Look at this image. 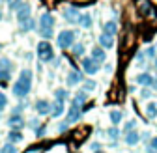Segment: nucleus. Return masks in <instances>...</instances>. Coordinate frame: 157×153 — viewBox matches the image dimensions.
Returning <instances> with one entry per match:
<instances>
[{
  "mask_svg": "<svg viewBox=\"0 0 157 153\" xmlns=\"http://www.w3.org/2000/svg\"><path fill=\"white\" fill-rule=\"evenodd\" d=\"M146 153H157V136L150 138V144L146 147Z\"/></svg>",
  "mask_w": 157,
  "mask_h": 153,
  "instance_id": "32",
  "label": "nucleus"
},
{
  "mask_svg": "<svg viewBox=\"0 0 157 153\" xmlns=\"http://www.w3.org/2000/svg\"><path fill=\"white\" fill-rule=\"evenodd\" d=\"M32 80H34V73L32 69H21V73H19V79L17 82L13 84V95L17 99H25L26 95L30 93L32 90Z\"/></svg>",
  "mask_w": 157,
  "mask_h": 153,
  "instance_id": "1",
  "label": "nucleus"
},
{
  "mask_svg": "<svg viewBox=\"0 0 157 153\" xmlns=\"http://www.w3.org/2000/svg\"><path fill=\"white\" fill-rule=\"evenodd\" d=\"M107 136H109L112 142H116L118 138H120V129H118L116 125H114V127H109V131H107Z\"/></svg>",
  "mask_w": 157,
  "mask_h": 153,
  "instance_id": "28",
  "label": "nucleus"
},
{
  "mask_svg": "<svg viewBox=\"0 0 157 153\" xmlns=\"http://www.w3.org/2000/svg\"><path fill=\"white\" fill-rule=\"evenodd\" d=\"M10 79H11V71H8V69H0V86L6 88V84H8Z\"/></svg>",
  "mask_w": 157,
  "mask_h": 153,
  "instance_id": "27",
  "label": "nucleus"
},
{
  "mask_svg": "<svg viewBox=\"0 0 157 153\" xmlns=\"http://www.w3.org/2000/svg\"><path fill=\"white\" fill-rule=\"evenodd\" d=\"M23 132L21 131H17V129H11L10 132H8V142H11V144H19V142H23Z\"/></svg>",
  "mask_w": 157,
  "mask_h": 153,
  "instance_id": "20",
  "label": "nucleus"
},
{
  "mask_svg": "<svg viewBox=\"0 0 157 153\" xmlns=\"http://www.w3.org/2000/svg\"><path fill=\"white\" fill-rule=\"evenodd\" d=\"M116 32H118L116 21H107V23L103 24V34H107V35H116Z\"/></svg>",
  "mask_w": 157,
  "mask_h": 153,
  "instance_id": "22",
  "label": "nucleus"
},
{
  "mask_svg": "<svg viewBox=\"0 0 157 153\" xmlns=\"http://www.w3.org/2000/svg\"><path fill=\"white\" fill-rule=\"evenodd\" d=\"M36 50H37V58L41 60L43 64H51V62L54 60V49H52L51 41H47V39H41V41L37 43Z\"/></svg>",
  "mask_w": 157,
  "mask_h": 153,
  "instance_id": "2",
  "label": "nucleus"
},
{
  "mask_svg": "<svg viewBox=\"0 0 157 153\" xmlns=\"http://www.w3.org/2000/svg\"><path fill=\"white\" fill-rule=\"evenodd\" d=\"M142 138H140V132L139 131H129V132H125V135H124V142L127 144V146H136V144H139Z\"/></svg>",
  "mask_w": 157,
  "mask_h": 153,
  "instance_id": "12",
  "label": "nucleus"
},
{
  "mask_svg": "<svg viewBox=\"0 0 157 153\" xmlns=\"http://www.w3.org/2000/svg\"><path fill=\"white\" fill-rule=\"evenodd\" d=\"M151 93H153L151 88H144V90L140 91V99H150V97H151Z\"/></svg>",
  "mask_w": 157,
  "mask_h": 153,
  "instance_id": "39",
  "label": "nucleus"
},
{
  "mask_svg": "<svg viewBox=\"0 0 157 153\" xmlns=\"http://www.w3.org/2000/svg\"><path fill=\"white\" fill-rule=\"evenodd\" d=\"M105 71H107V73H110V71H112V65H110V64H107V65H105Z\"/></svg>",
  "mask_w": 157,
  "mask_h": 153,
  "instance_id": "45",
  "label": "nucleus"
},
{
  "mask_svg": "<svg viewBox=\"0 0 157 153\" xmlns=\"http://www.w3.org/2000/svg\"><path fill=\"white\" fill-rule=\"evenodd\" d=\"M94 153H105V151H101V149H99V151H94Z\"/></svg>",
  "mask_w": 157,
  "mask_h": 153,
  "instance_id": "47",
  "label": "nucleus"
},
{
  "mask_svg": "<svg viewBox=\"0 0 157 153\" xmlns=\"http://www.w3.org/2000/svg\"><path fill=\"white\" fill-rule=\"evenodd\" d=\"M62 17L69 24H77L78 17H81V11H78V8H75V6H64L62 8Z\"/></svg>",
  "mask_w": 157,
  "mask_h": 153,
  "instance_id": "5",
  "label": "nucleus"
},
{
  "mask_svg": "<svg viewBox=\"0 0 157 153\" xmlns=\"http://www.w3.org/2000/svg\"><path fill=\"white\" fill-rule=\"evenodd\" d=\"M19 149H17V146L15 144H11V142H6L2 147H0V153H17Z\"/></svg>",
  "mask_w": 157,
  "mask_h": 153,
  "instance_id": "29",
  "label": "nucleus"
},
{
  "mask_svg": "<svg viewBox=\"0 0 157 153\" xmlns=\"http://www.w3.org/2000/svg\"><path fill=\"white\" fill-rule=\"evenodd\" d=\"M99 47H103L105 50L112 49V47H114V35H107V34H101V35H99Z\"/></svg>",
  "mask_w": 157,
  "mask_h": 153,
  "instance_id": "17",
  "label": "nucleus"
},
{
  "mask_svg": "<svg viewBox=\"0 0 157 153\" xmlns=\"http://www.w3.org/2000/svg\"><path fill=\"white\" fill-rule=\"evenodd\" d=\"M39 125H41V123H39V120H37V118H32V120L28 121V127H30L32 131H36V129H37Z\"/></svg>",
  "mask_w": 157,
  "mask_h": 153,
  "instance_id": "41",
  "label": "nucleus"
},
{
  "mask_svg": "<svg viewBox=\"0 0 157 153\" xmlns=\"http://www.w3.org/2000/svg\"><path fill=\"white\" fill-rule=\"evenodd\" d=\"M67 127H69V123H66V121L58 123V132H66V131H67Z\"/></svg>",
  "mask_w": 157,
  "mask_h": 153,
  "instance_id": "42",
  "label": "nucleus"
},
{
  "mask_svg": "<svg viewBox=\"0 0 157 153\" xmlns=\"http://www.w3.org/2000/svg\"><path fill=\"white\" fill-rule=\"evenodd\" d=\"M82 82H84V73L78 71V69L69 71L67 76H66V84L67 86H78V84H82Z\"/></svg>",
  "mask_w": 157,
  "mask_h": 153,
  "instance_id": "6",
  "label": "nucleus"
},
{
  "mask_svg": "<svg viewBox=\"0 0 157 153\" xmlns=\"http://www.w3.org/2000/svg\"><path fill=\"white\" fill-rule=\"evenodd\" d=\"M75 37H77V32L75 30H62L60 34H58V37H56V43H58V47H60L62 50H66V49H71L73 47Z\"/></svg>",
  "mask_w": 157,
  "mask_h": 153,
  "instance_id": "3",
  "label": "nucleus"
},
{
  "mask_svg": "<svg viewBox=\"0 0 157 153\" xmlns=\"http://www.w3.org/2000/svg\"><path fill=\"white\" fill-rule=\"evenodd\" d=\"M109 118H110V123L112 125H120L122 120H124V112L122 110H110L109 112Z\"/></svg>",
  "mask_w": 157,
  "mask_h": 153,
  "instance_id": "21",
  "label": "nucleus"
},
{
  "mask_svg": "<svg viewBox=\"0 0 157 153\" xmlns=\"http://www.w3.org/2000/svg\"><path fill=\"white\" fill-rule=\"evenodd\" d=\"M144 60H146V52H139V54H136V58H135V62L139 64V65H144Z\"/></svg>",
  "mask_w": 157,
  "mask_h": 153,
  "instance_id": "40",
  "label": "nucleus"
},
{
  "mask_svg": "<svg viewBox=\"0 0 157 153\" xmlns=\"http://www.w3.org/2000/svg\"><path fill=\"white\" fill-rule=\"evenodd\" d=\"M78 26H82V28H92L94 26V19H92V15L90 13H81V17H78V23H77Z\"/></svg>",
  "mask_w": 157,
  "mask_h": 153,
  "instance_id": "18",
  "label": "nucleus"
},
{
  "mask_svg": "<svg viewBox=\"0 0 157 153\" xmlns=\"http://www.w3.org/2000/svg\"><path fill=\"white\" fill-rule=\"evenodd\" d=\"M41 28H54V17L49 11L41 13V17H39V30Z\"/></svg>",
  "mask_w": 157,
  "mask_h": 153,
  "instance_id": "13",
  "label": "nucleus"
},
{
  "mask_svg": "<svg viewBox=\"0 0 157 153\" xmlns=\"http://www.w3.org/2000/svg\"><path fill=\"white\" fill-rule=\"evenodd\" d=\"M2 17H4V15H2V11H0V21H2Z\"/></svg>",
  "mask_w": 157,
  "mask_h": 153,
  "instance_id": "48",
  "label": "nucleus"
},
{
  "mask_svg": "<svg viewBox=\"0 0 157 153\" xmlns=\"http://www.w3.org/2000/svg\"><path fill=\"white\" fill-rule=\"evenodd\" d=\"M15 15H17V23H19V26L25 24V23L28 21V19L32 17V8H30V4H28V2H23L21 6L17 8Z\"/></svg>",
  "mask_w": 157,
  "mask_h": 153,
  "instance_id": "4",
  "label": "nucleus"
},
{
  "mask_svg": "<svg viewBox=\"0 0 157 153\" xmlns=\"http://www.w3.org/2000/svg\"><path fill=\"white\" fill-rule=\"evenodd\" d=\"M54 99L66 103V101L69 99V91H67L66 88H56V90H54Z\"/></svg>",
  "mask_w": 157,
  "mask_h": 153,
  "instance_id": "23",
  "label": "nucleus"
},
{
  "mask_svg": "<svg viewBox=\"0 0 157 153\" xmlns=\"http://www.w3.org/2000/svg\"><path fill=\"white\" fill-rule=\"evenodd\" d=\"M148 88H151V91H157V79H155V76L151 79V82H150V86H148Z\"/></svg>",
  "mask_w": 157,
  "mask_h": 153,
  "instance_id": "43",
  "label": "nucleus"
},
{
  "mask_svg": "<svg viewBox=\"0 0 157 153\" xmlns=\"http://www.w3.org/2000/svg\"><path fill=\"white\" fill-rule=\"evenodd\" d=\"M81 116H82V108L81 106H75V105H71L69 106V110H67V114H66V123H77L78 120H81Z\"/></svg>",
  "mask_w": 157,
  "mask_h": 153,
  "instance_id": "7",
  "label": "nucleus"
},
{
  "mask_svg": "<svg viewBox=\"0 0 157 153\" xmlns=\"http://www.w3.org/2000/svg\"><path fill=\"white\" fill-rule=\"evenodd\" d=\"M155 56H157V45H151V47H148L146 49V58H155Z\"/></svg>",
  "mask_w": 157,
  "mask_h": 153,
  "instance_id": "35",
  "label": "nucleus"
},
{
  "mask_svg": "<svg viewBox=\"0 0 157 153\" xmlns=\"http://www.w3.org/2000/svg\"><path fill=\"white\" fill-rule=\"evenodd\" d=\"M8 125H10V129L21 131V129L26 125V121H25V118H23V114H11V116L8 118Z\"/></svg>",
  "mask_w": 157,
  "mask_h": 153,
  "instance_id": "10",
  "label": "nucleus"
},
{
  "mask_svg": "<svg viewBox=\"0 0 157 153\" xmlns=\"http://www.w3.org/2000/svg\"><path fill=\"white\" fill-rule=\"evenodd\" d=\"M0 69H8V71H13V62L10 58H0Z\"/></svg>",
  "mask_w": 157,
  "mask_h": 153,
  "instance_id": "30",
  "label": "nucleus"
},
{
  "mask_svg": "<svg viewBox=\"0 0 157 153\" xmlns=\"http://www.w3.org/2000/svg\"><path fill=\"white\" fill-rule=\"evenodd\" d=\"M71 54L75 56V58H81V56L84 54V43H73V47H71Z\"/></svg>",
  "mask_w": 157,
  "mask_h": 153,
  "instance_id": "25",
  "label": "nucleus"
},
{
  "mask_svg": "<svg viewBox=\"0 0 157 153\" xmlns=\"http://www.w3.org/2000/svg\"><path fill=\"white\" fill-rule=\"evenodd\" d=\"M151 79H153V76H151L150 73H139L135 80H136V84H139V86L148 88V86H150V82H151Z\"/></svg>",
  "mask_w": 157,
  "mask_h": 153,
  "instance_id": "19",
  "label": "nucleus"
},
{
  "mask_svg": "<svg viewBox=\"0 0 157 153\" xmlns=\"http://www.w3.org/2000/svg\"><path fill=\"white\" fill-rule=\"evenodd\" d=\"M153 13V8L150 4V0H139V15L140 17H150Z\"/></svg>",
  "mask_w": 157,
  "mask_h": 153,
  "instance_id": "15",
  "label": "nucleus"
},
{
  "mask_svg": "<svg viewBox=\"0 0 157 153\" xmlns=\"http://www.w3.org/2000/svg\"><path fill=\"white\" fill-rule=\"evenodd\" d=\"M88 101V93L84 91V90H81V91H77L75 95H73V99H71V105H75V106H84V103Z\"/></svg>",
  "mask_w": 157,
  "mask_h": 153,
  "instance_id": "16",
  "label": "nucleus"
},
{
  "mask_svg": "<svg viewBox=\"0 0 157 153\" xmlns=\"http://www.w3.org/2000/svg\"><path fill=\"white\" fill-rule=\"evenodd\" d=\"M52 34H54V30H52V28H41V30H39V35H41L43 39H47V41L52 37Z\"/></svg>",
  "mask_w": 157,
  "mask_h": 153,
  "instance_id": "33",
  "label": "nucleus"
},
{
  "mask_svg": "<svg viewBox=\"0 0 157 153\" xmlns=\"http://www.w3.org/2000/svg\"><path fill=\"white\" fill-rule=\"evenodd\" d=\"M153 67L157 69V56H155V58H153Z\"/></svg>",
  "mask_w": 157,
  "mask_h": 153,
  "instance_id": "46",
  "label": "nucleus"
},
{
  "mask_svg": "<svg viewBox=\"0 0 157 153\" xmlns=\"http://www.w3.org/2000/svg\"><path fill=\"white\" fill-rule=\"evenodd\" d=\"M82 73H86V75L99 73V64L92 58H82Z\"/></svg>",
  "mask_w": 157,
  "mask_h": 153,
  "instance_id": "9",
  "label": "nucleus"
},
{
  "mask_svg": "<svg viewBox=\"0 0 157 153\" xmlns=\"http://www.w3.org/2000/svg\"><path fill=\"white\" fill-rule=\"evenodd\" d=\"M146 116H148L150 120L157 118V101H151V103H148V106H146Z\"/></svg>",
  "mask_w": 157,
  "mask_h": 153,
  "instance_id": "24",
  "label": "nucleus"
},
{
  "mask_svg": "<svg viewBox=\"0 0 157 153\" xmlns=\"http://www.w3.org/2000/svg\"><path fill=\"white\" fill-rule=\"evenodd\" d=\"M34 132H36V136H37V138H43V136L47 135V127H45V125H39Z\"/></svg>",
  "mask_w": 157,
  "mask_h": 153,
  "instance_id": "38",
  "label": "nucleus"
},
{
  "mask_svg": "<svg viewBox=\"0 0 157 153\" xmlns=\"http://www.w3.org/2000/svg\"><path fill=\"white\" fill-rule=\"evenodd\" d=\"M64 112H66V103L56 101V99L51 103V116H52V118H60Z\"/></svg>",
  "mask_w": 157,
  "mask_h": 153,
  "instance_id": "11",
  "label": "nucleus"
},
{
  "mask_svg": "<svg viewBox=\"0 0 157 153\" xmlns=\"http://www.w3.org/2000/svg\"><path fill=\"white\" fill-rule=\"evenodd\" d=\"M8 106V97L4 91H0V112H4V108Z\"/></svg>",
  "mask_w": 157,
  "mask_h": 153,
  "instance_id": "37",
  "label": "nucleus"
},
{
  "mask_svg": "<svg viewBox=\"0 0 157 153\" xmlns=\"http://www.w3.org/2000/svg\"><path fill=\"white\" fill-rule=\"evenodd\" d=\"M34 110L37 112V116H49L51 114V103L47 99H37L34 103Z\"/></svg>",
  "mask_w": 157,
  "mask_h": 153,
  "instance_id": "8",
  "label": "nucleus"
},
{
  "mask_svg": "<svg viewBox=\"0 0 157 153\" xmlns=\"http://www.w3.org/2000/svg\"><path fill=\"white\" fill-rule=\"evenodd\" d=\"M135 127H136V121L135 120H129V121H125L124 123V135H125V132H129V131H135Z\"/></svg>",
  "mask_w": 157,
  "mask_h": 153,
  "instance_id": "34",
  "label": "nucleus"
},
{
  "mask_svg": "<svg viewBox=\"0 0 157 153\" xmlns=\"http://www.w3.org/2000/svg\"><path fill=\"white\" fill-rule=\"evenodd\" d=\"M19 28H21V32H32V30H36V28H37V24H36V21H34V19L30 17L28 21H26L25 24H21Z\"/></svg>",
  "mask_w": 157,
  "mask_h": 153,
  "instance_id": "26",
  "label": "nucleus"
},
{
  "mask_svg": "<svg viewBox=\"0 0 157 153\" xmlns=\"http://www.w3.org/2000/svg\"><path fill=\"white\" fill-rule=\"evenodd\" d=\"M90 147H92V151H99V149H101V144H99V142H94Z\"/></svg>",
  "mask_w": 157,
  "mask_h": 153,
  "instance_id": "44",
  "label": "nucleus"
},
{
  "mask_svg": "<svg viewBox=\"0 0 157 153\" xmlns=\"http://www.w3.org/2000/svg\"><path fill=\"white\" fill-rule=\"evenodd\" d=\"M90 58H92V60H95L97 64H103V62H105V58H107V52H105V49H103V47H94V49H92V52H90Z\"/></svg>",
  "mask_w": 157,
  "mask_h": 153,
  "instance_id": "14",
  "label": "nucleus"
},
{
  "mask_svg": "<svg viewBox=\"0 0 157 153\" xmlns=\"http://www.w3.org/2000/svg\"><path fill=\"white\" fill-rule=\"evenodd\" d=\"M95 88H97L95 80H90V79H88V80H84V82H82V90H84L86 93H88V91H94Z\"/></svg>",
  "mask_w": 157,
  "mask_h": 153,
  "instance_id": "31",
  "label": "nucleus"
},
{
  "mask_svg": "<svg viewBox=\"0 0 157 153\" xmlns=\"http://www.w3.org/2000/svg\"><path fill=\"white\" fill-rule=\"evenodd\" d=\"M23 4V0H8V8L11 9V11H17V8Z\"/></svg>",
  "mask_w": 157,
  "mask_h": 153,
  "instance_id": "36",
  "label": "nucleus"
},
{
  "mask_svg": "<svg viewBox=\"0 0 157 153\" xmlns=\"http://www.w3.org/2000/svg\"><path fill=\"white\" fill-rule=\"evenodd\" d=\"M2 49H4V47H2V43H0V52H2Z\"/></svg>",
  "mask_w": 157,
  "mask_h": 153,
  "instance_id": "49",
  "label": "nucleus"
}]
</instances>
